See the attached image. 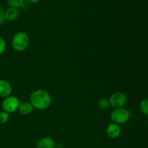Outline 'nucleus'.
<instances>
[{
  "label": "nucleus",
  "mask_w": 148,
  "mask_h": 148,
  "mask_svg": "<svg viewBox=\"0 0 148 148\" xmlns=\"http://www.w3.org/2000/svg\"><path fill=\"white\" fill-rule=\"evenodd\" d=\"M98 106L99 107L100 109L101 110H106L111 106L109 102V99L106 98H101V99L98 101Z\"/></svg>",
  "instance_id": "nucleus-11"
},
{
  "label": "nucleus",
  "mask_w": 148,
  "mask_h": 148,
  "mask_svg": "<svg viewBox=\"0 0 148 148\" xmlns=\"http://www.w3.org/2000/svg\"><path fill=\"white\" fill-rule=\"evenodd\" d=\"M130 112L124 108H115L111 114V119L113 123L116 124H124L129 121Z\"/></svg>",
  "instance_id": "nucleus-3"
},
{
  "label": "nucleus",
  "mask_w": 148,
  "mask_h": 148,
  "mask_svg": "<svg viewBox=\"0 0 148 148\" xmlns=\"http://www.w3.org/2000/svg\"><path fill=\"white\" fill-rule=\"evenodd\" d=\"M25 3V0H7V4L10 7H14V8H20L23 7Z\"/></svg>",
  "instance_id": "nucleus-12"
},
{
  "label": "nucleus",
  "mask_w": 148,
  "mask_h": 148,
  "mask_svg": "<svg viewBox=\"0 0 148 148\" xmlns=\"http://www.w3.org/2000/svg\"><path fill=\"white\" fill-rule=\"evenodd\" d=\"M9 119H10V114L4 111L0 112V124H6L8 122Z\"/></svg>",
  "instance_id": "nucleus-14"
},
{
  "label": "nucleus",
  "mask_w": 148,
  "mask_h": 148,
  "mask_svg": "<svg viewBox=\"0 0 148 148\" xmlns=\"http://www.w3.org/2000/svg\"><path fill=\"white\" fill-rule=\"evenodd\" d=\"M110 105L114 108H123L127 102V97L124 92H116L113 93L109 98Z\"/></svg>",
  "instance_id": "nucleus-5"
},
{
  "label": "nucleus",
  "mask_w": 148,
  "mask_h": 148,
  "mask_svg": "<svg viewBox=\"0 0 148 148\" xmlns=\"http://www.w3.org/2000/svg\"><path fill=\"white\" fill-rule=\"evenodd\" d=\"M55 147H56V148H64V145H62V143H58V144L56 145V146H55Z\"/></svg>",
  "instance_id": "nucleus-18"
},
{
  "label": "nucleus",
  "mask_w": 148,
  "mask_h": 148,
  "mask_svg": "<svg viewBox=\"0 0 148 148\" xmlns=\"http://www.w3.org/2000/svg\"><path fill=\"white\" fill-rule=\"evenodd\" d=\"M56 144L51 137H43L37 143V148H55Z\"/></svg>",
  "instance_id": "nucleus-8"
},
{
  "label": "nucleus",
  "mask_w": 148,
  "mask_h": 148,
  "mask_svg": "<svg viewBox=\"0 0 148 148\" xmlns=\"http://www.w3.org/2000/svg\"><path fill=\"white\" fill-rule=\"evenodd\" d=\"M20 104V101L17 97L10 95L7 98H4L2 103H1V106H2L4 111H6L8 114H11V113H14L18 110Z\"/></svg>",
  "instance_id": "nucleus-4"
},
{
  "label": "nucleus",
  "mask_w": 148,
  "mask_h": 148,
  "mask_svg": "<svg viewBox=\"0 0 148 148\" xmlns=\"http://www.w3.org/2000/svg\"><path fill=\"white\" fill-rule=\"evenodd\" d=\"M5 21V17H4V11L2 7L0 6V25L3 24Z\"/></svg>",
  "instance_id": "nucleus-16"
},
{
  "label": "nucleus",
  "mask_w": 148,
  "mask_h": 148,
  "mask_svg": "<svg viewBox=\"0 0 148 148\" xmlns=\"http://www.w3.org/2000/svg\"><path fill=\"white\" fill-rule=\"evenodd\" d=\"M7 48V44H6V41L2 37L0 36V55L2 54L6 50Z\"/></svg>",
  "instance_id": "nucleus-15"
},
{
  "label": "nucleus",
  "mask_w": 148,
  "mask_h": 148,
  "mask_svg": "<svg viewBox=\"0 0 148 148\" xmlns=\"http://www.w3.org/2000/svg\"><path fill=\"white\" fill-rule=\"evenodd\" d=\"M19 14H20L19 10L14 7H10L6 11H4L5 20H7V21H14L16 19L18 18Z\"/></svg>",
  "instance_id": "nucleus-9"
},
{
  "label": "nucleus",
  "mask_w": 148,
  "mask_h": 148,
  "mask_svg": "<svg viewBox=\"0 0 148 148\" xmlns=\"http://www.w3.org/2000/svg\"><path fill=\"white\" fill-rule=\"evenodd\" d=\"M25 1L28 3H37L40 1V0H25Z\"/></svg>",
  "instance_id": "nucleus-17"
},
{
  "label": "nucleus",
  "mask_w": 148,
  "mask_h": 148,
  "mask_svg": "<svg viewBox=\"0 0 148 148\" xmlns=\"http://www.w3.org/2000/svg\"><path fill=\"white\" fill-rule=\"evenodd\" d=\"M29 36L25 32L20 31L14 34L12 39V46L16 51H24L28 47Z\"/></svg>",
  "instance_id": "nucleus-2"
},
{
  "label": "nucleus",
  "mask_w": 148,
  "mask_h": 148,
  "mask_svg": "<svg viewBox=\"0 0 148 148\" xmlns=\"http://www.w3.org/2000/svg\"><path fill=\"white\" fill-rule=\"evenodd\" d=\"M51 101L50 94L44 90H37L32 92L30 97V103L33 108L38 110L49 108L51 104Z\"/></svg>",
  "instance_id": "nucleus-1"
},
{
  "label": "nucleus",
  "mask_w": 148,
  "mask_h": 148,
  "mask_svg": "<svg viewBox=\"0 0 148 148\" xmlns=\"http://www.w3.org/2000/svg\"><path fill=\"white\" fill-rule=\"evenodd\" d=\"M140 108L145 115L148 116V98H145L140 102Z\"/></svg>",
  "instance_id": "nucleus-13"
},
{
  "label": "nucleus",
  "mask_w": 148,
  "mask_h": 148,
  "mask_svg": "<svg viewBox=\"0 0 148 148\" xmlns=\"http://www.w3.org/2000/svg\"><path fill=\"white\" fill-rule=\"evenodd\" d=\"M12 88L10 82L5 79H0V98H5L11 95Z\"/></svg>",
  "instance_id": "nucleus-7"
},
{
  "label": "nucleus",
  "mask_w": 148,
  "mask_h": 148,
  "mask_svg": "<svg viewBox=\"0 0 148 148\" xmlns=\"http://www.w3.org/2000/svg\"><path fill=\"white\" fill-rule=\"evenodd\" d=\"M147 123H148V120H147Z\"/></svg>",
  "instance_id": "nucleus-19"
},
{
  "label": "nucleus",
  "mask_w": 148,
  "mask_h": 148,
  "mask_svg": "<svg viewBox=\"0 0 148 148\" xmlns=\"http://www.w3.org/2000/svg\"><path fill=\"white\" fill-rule=\"evenodd\" d=\"M33 106L32 104L29 102H23L20 104L17 111H19L21 115L23 116H28L33 112Z\"/></svg>",
  "instance_id": "nucleus-10"
},
{
  "label": "nucleus",
  "mask_w": 148,
  "mask_h": 148,
  "mask_svg": "<svg viewBox=\"0 0 148 148\" xmlns=\"http://www.w3.org/2000/svg\"><path fill=\"white\" fill-rule=\"evenodd\" d=\"M107 136L111 139H116L121 133V128L119 124L111 123L108 124L106 130Z\"/></svg>",
  "instance_id": "nucleus-6"
}]
</instances>
